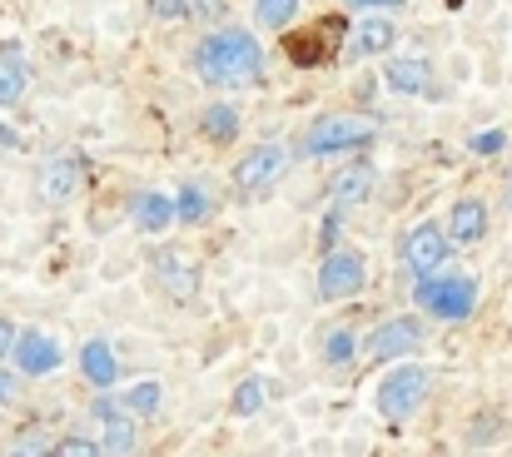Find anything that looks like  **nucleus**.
<instances>
[{
  "instance_id": "f257e3e1",
  "label": "nucleus",
  "mask_w": 512,
  "mask_h": 457,
  "mask_svg": "<svg viewBox=\"0 0 512 457\" xmlns=\"http://www.w3.org/2000/svg\"><path fill=\"white\" fill-rule=\"evenodd\" d=\"M259 70H264V50L249 30H214L194 45V75L219 85V90L254 85Z\"/></svg>"
},
{
  "instance_id": "f03ea898",
  "label": "nucleus",
  "mask_w": 512,
  "mask_h": 457,
  "mask_svg": "<svg viewBox=\"0 0 512 457\" xmlns=\"http://www.w3.org/2000/svg\"><path fill=\"white\" fill-rule=\"evenodd\" d=\"M378 135V120L373 115H353V110H339V115H319L309 130H304V154L309 159H324V154H343V150H358Z\"/></svg>"
},
{
  "instance_id": "7ed1b4c3",
  "label": "nucleus",
  "mask_w": 512,
  "mask_h": 457,
  "mask_svg": "<svg viewBox=\"0 0 512 457\" xmlns=\"http://www.w3.org/2000/svg\"><path fill=\"white\" fill-rule=\"evenodd\" d=\"M418 304L443 323H463L478 308V284L468 274H433V279H418Z\"/></svg>"
},
{
  "instance_id": "20e7f679",
  "label": "nucleus",
  "mask_w": 512,
  "mask_h": 457,
  "mask_svg": "<svg viewBox=\"0 0 512 457\" xmlns=\"http://www.w3.org/2000/svg\"><path fill=\"white\" fill-rule=\"evenodd\" d=\"M428 368H418V363H403V368H393L383 383H378V413L388 418V423H408L418 408H423V398H428Z\"/></svg>"
},
{
  "instance_id": "39448f33",
  "label": "nucleus",
  "mask_w": 512,
  "mask_h": 457,
  "mask_svg": "<svg viewBox=\"0 0 512 457\" xmlns=\"http://www.w3.org/2000/svg\"><path fill=\"white\" fill-rule=\"evenodd\" d=\"M363 284H368L363 254H353V249H329V254H324V264H319V299H324V304L353 299Z\"/></svg>"
},
{
  "instance_id": "423d86ee",
  "label": "nucleus",
  "mask_w": 512,
  "mask_h": 457,
  "mask_svg": "<svg viewBox=\"0 0 512 457\" xmlns=\"http://www.w3.org/2000/svg\"><path fill=\"white\" fill-rule=\"evenodd\" d=\"M284 164H289V150H284L279 140L254 145V150L234 164V189H239V194H259V189H269V184L284 174Z\"/></svg>"
},
{
  "instance_id": "0eeeda50",
  "label": "nucleus",
  "mask_w": 512,
  "mask_h": 457,
  "mask_svg": "<svg viewBox=\"0 0 512 457\" xmlns=\"http://www.w3.org/2000/svg\"><path fill=\"white\" fill-rule=\"evenodd\" d=\"M418 343H423V323L418 318H388V323H378L363 338V353H368V363H388V358H408Z\"/></svg>"
},
{
  "instance_id": "6e6552de",
  "label": "nucleus",
  "mask_w": 512,
  "mask_h": 457,
  "mask_svg": "<svg viewBox=\"0 0 512 457\" xmlns=\"http://www.w3.org/2000/svg\"><path fill=\"white\" fill-rule=\"evenodd\" d=\"M448 234L438 229V224H418L408 239H403V264L418 274V279H433V274H443V264H448Z\"/></svg>"
},
{
  "instance_id": "1a4fd4ad",
  "label": "nucleus",
  "mask_w": 512,
  "mask_h": 457,
  "mask_svg": "<svg viewBox=\"0 0 512 457\" xmlns=\"http://www.w3.org/2000/svg\"><path fill=\"white\" fill-rule=\"evenodd\" d=\"M15 368L25 373V378H40V373H55L60 363H65V348L50 338V333H40V328H25L20 338H15Z\"/></svg>"
},
{
  "instance_id": "9d476101",
  "label": "nucleus",
  "mask_w": 512,
  "mask_h": 457,
  "mask_svg": "<svg viewBox=\"0 0 512 457\" xmlns=\"http://www.w3.org/2000/svg\"><path fill=\"white\" fill-rule=\"evenodd\" d=\"M130 219L145 229V234H160V229H170L179 224V204H174L170 194H155V189H135L130 194Z\"/></svg>"
},
{
  "instance_id": "9b49d317",
  "label": "nucleus",
  "mask_w": 512,
  "mask_h": 457,
  "mask_svg": "<svg viewBox=\"0 0 512 457\" xmlns=\"http://www.w3.org/2000/svg\"><path fill=\"white\" fill-rule=\"evenodd\" d=\"M80 184H85V164H80V159H50V164L40 169V194H45L50 204H70V199L80 194Z\"/></svg>"
},
{
  "instance_id": "f8f14e48",
  "label": "nucleus",
  "mask_w": 512,
  "mask_h": 457,
  "mask_svg": "<svg viewBox=\"0 0 512 457\" xmlns=\"http://www.w3.org/2000/svg\"><path fill=\"white\" fill-rule=\"evenodd\" d=\"M488 234V204L483 199H458L448 209V239L453 244H478Z\"/></svg>"
},
{
  "instance_id": "ddd939ff",
  "label": "nucleus",
  "mask_w": 512,
  "mask_h": 457,
  "mask_svg": "<svg viewBox=\"0 0 512 457\" xmlns=\"http://www.w3.org/2000/svg\"><path fill=\"white\" fill-rule=\"evenodd\" d=\"M80 368H85V378H90L95 388H115V378H120V363H115L110 343H100V338H90V343L80 348Z\"/></svg>"
},
{
  "instance_id": "4468645a",
  "label": "nucleus",
  "mask_w": 512,
  "mask_h": 457,
  "mask_svg": "<svg viewBox=\"0 0 512 457\" xmlns=\"http://www.w3.org/2000/svg\"><path fill=\"white\" fill-rule=\"evenodd\" d=\"M393 40H398V25L393 20L368 15L363 25H353V55H383V50H393Z\"/></svg>"
},
{
  "instance_id": "2eb2a0df",
  "label": "nucleus",
  "mask_w": 512,
  "mask_h": 457,
  "mask_svg": "<svg viewBox=\"0 0 512 457\" xmlns=\"http://www.w3.org/2000/svg\"><path fill=\"white\" fill-rule=\"evenodd\" d=\"M100 418H105V453L110 457H130L135 453V423H130V413H120V408L100 403Z\"/></svg>"
},
{
  "instance_id": "dca6fc26",
  "label": "nucleus",
  "mask_w": 512,
  "mask_h": 457,
  "mask_svg": "<svg viewBox=\"0 0 512 457\" xmlns=\"http://www.w3.org/2000/svg\"><path fill=\"white\" fill-rule=\"evenodd\" d=\"M373 164H348V169H339L334 174V199L339 204H363L368 194H373Z\"/></svg>"
},
{
  "instance_id": "f3484780",
  "label": "nucleus",
  "mask_w": 512,
  "mask_h": 457,
  "mask_svg": "<svg viewBox=\"0 0 512 457\" xmlns=\"http://www.w3.org/2000/svg\"><path fill=\"white\" fill-rule=\"evenodd\" d=\"M155 274H160V284L170 289V299H194V289H199L194 269H189L179 254H160V259H155Z\"/></svg>"
},
{
  "instance_id": "a211bd4d",
  "label": "nucleus",
  "mask_w": 512,
  "mask_h": 457,
  "mask_svg": "<svg viewBox=\"0 0 512 457\" xmlns=\"http://www.w3.org/2000/svg\"><path fill=\"white\" fill-rule=\"evenodd\" d=\"M388 85L393 90H403V95H418V90H428V60H393L388 65Z\"/></svg>"
},
{
  "instance_id": "6ab92c4d",
  "label": "nucleus",
  "mask_w": 512,
  "mask_h": 457,
  "mask_svg": "<svg viewBox=\"0 0 512 457\" xmlns=\"http://www.w3.org/2000/svg\"><path fill=\"white\" fill-rule=\"evenodd\" d=\"M199 130H204L214 145H229V140L239 135V115H234V105H209L204 120H199Z\"/></svg>"
},
{
  "instance_id": "aec40b11",
  "label": "nucleus",
  "mask_w": 512,
  "mask_h": 457,
  "mask_svg": "<svg viewBox=\"0 0 512 457\" xmlns=\"http://www.w3.org/2000/svg\"><path fill=\"white\" fill-rule=\"evenodd\" d=\"M25 65L15 55H0V105H20L25 100Z\"/></svg>"
},
{
  "instance_id": "412c9836",
  "label": "nucleus",
  "mask_w": 512,
  "mask_h": 457,
  "mask_svg": "<svg viewBox=\"0 0 512 457\" xmlns=\"http://www.w3.org/2000/svg\"><path fill=\"white\" fill-rule=\"evenodd\" d=\"M299 15V0H254V20L269 30H289Z\"/></svg>"
},
{
  "instance_id": "4be33fe9",
  "label": "nucleus",
  "mask_w": 512,
  "mask_h": 457,
  "mask_svg": "<svg viewBox=\"0 0 512 457\" xmlns=\"http://www.w3.org/2000/svg\"><path fill=\"white\" fill-rule=\"evenodd\" d=\"M160 398H165V388H160L155 378H145V383H135V388L125 393V413H135V418H150V413L160 408Z\"/></svg>"
},
{
  "instance_id": "5701e85b",
  "label": "nucleus",
  "mask_w": 512,
  "mask_h": 457,
  "mask_svg": "<svg viewBox=\"0 0 512 457\" xmlns=\"http://www.w3.org/2000/svg\"><path fill=\"white\" fill-rule=\"evenodd\" d=\"M174 204H179V224H199V219H209V209H214L209 194H204L199 184H184Z\"/></svg>"
},
{
  "instance_id": "b1692460",
  "label": "nucleus",
  "mask_w": 512,
  "mask_h": 457,
  "mask_svg": "<svg viewBox=\"0 0 512 457\" xmlns=\"http://www.w3.org/2000/svg\"><path fill=\"white\" fill-rule=\"evenodd\" d=\"M259 408H264V383H259V378H244V383L234 388V413L249 418V413H259Z\"/></svg>"
},
{
  "instance_id": "393cba45",
  "label": "nucleus",
  "mask_w": 512,
  "mask_h": 457,
  "mask_svg": "<svg viewBox=\"0 0 512 457\" xmlns=\"http://www.w3.org/2000/svg\"><path fill=\"white\" fill-rule=\"evenodd\" d=\"M50 457H110L105 443H90V438H60Z\"/></svg>"
},
{
  "instance_id": "a878e982",
  "label": "nucleus",
  "mask_w": 512,
  "mask_h": 457,
  "mask_svg": "<svg viewBox=\"0 0 512 457\" xmlns=\"http://www.w3.org/2000/svg\"><path fill=\"white\" fill-rule=\"evenodd\" d=\"M324 358H329L334 368L353 358V333H348V328H334V333H329V343H324Z\"/></svg>"
},
{
  "instance_id": "bb28decb",
  "label": "nucleus",
  "mask_w": 512,
  "mask_h": 457,
  "mask_svg": "<svg viewBox=\"0 0 512 457\" xmlns=\"http://www.w3.org/2000/svg\"><path fill=\"white\" fill-rule=\"evenodd\" d=\"M503 145H508V135H503V130H478V135L468 140V150L473 154H503Z\"/></svg>"
},
{
  "instance_id": "cd10ccee",
  "label": "nucleus",
  "mask_w": 512,
  "mask_h": 457,
  "mask_svg": "<svg viewBox=\"0 0 512 457\" xmlns=\"http://www.w3.org/2000/svg\"><path fill=\"white\" fill-rule=\"evenodd\" d=\"M15 338H20V333L10 328V318H0V363H5V358L15 353Z\"/></svg>"
},
{
  "instance_id": "c85d7f7f",
  "label": "nucleus",
  "mask_w": 512,
  "mask_h": 457,
  "mask_svg": "<svg viewBox=\"0 0 512 457\" xmlns=\"http://www.w3.org/2000/svg\"><path fill=\"white\" fill-rule=\"evenodd\" d=\"M150 10L170 20V15H184V10H189V0H150Z\"/></svg>"
},
{
  "instance_id": "c756f323",
  "label": "nucleus",
  "mask_w": 512,
  "mask_h": 457,
  "mask_svg": "<svg viewBox=\"0 0 512 457\" xmlns=\"http://www.w3.org/2000/svg\"><path fill=\"white\" fill-rule=\"evenodd\" d=\"M334 239H339V219H324V249H329Z\"/></svg>"
},
{
  "instance_id": "7c9ffc66",
  "label": "nucleus",
  "mask_w": 512,
  "mask_h": 457,
  "mask_svg": "<svg viewBox=\"0 0 512 457\" xmlns=\"http://www.w3.org/2000/svg\"><path fill=\"white\" fill-rule=\"evenodd\" d=\"M353 5H363V10H388V5H403V0H353Z\"/></svg>"
},
{
  "instance_id": "2f4dec72",
  "label": "nucleus",
  "mask_w": 512,
  "mask_h": 457,
  "mask_svg": "<svg viewBox=\"0 0 512 457\" xmlns=\"http://www.w3.org/2000/svg\"><path fill=\"white\" fill-rule=\"evenodd\" d=\"M15 393V383H10V373H0V398H10Z\"/></svg>"
}]
</instances>
